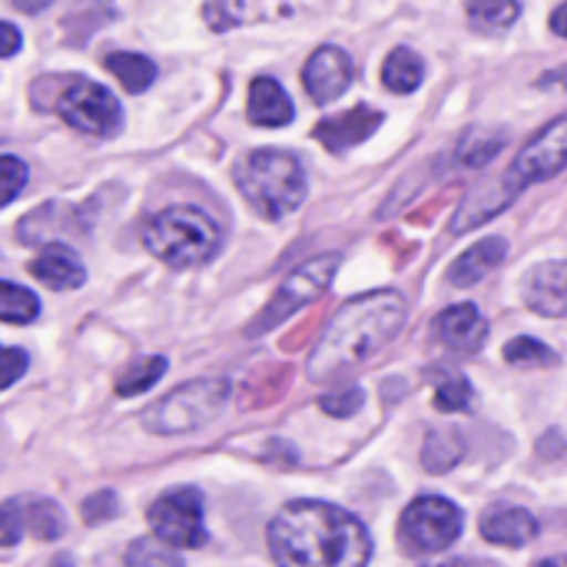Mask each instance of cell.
Segmentation results:
<instances>
[{
    "mask_svg": "<svg viewBox=\"0 0 567 567\" xmlns=\"http://www.w3.org/2000/svg\"><path fill=\"white\" fill-rule=\"evenodd\" d=\"M269 551L279 567H365V525L329 502H292L269 522Z\"/></svg>",
    "mask_w": 567,
    "mask_h": 567,
    "instance_id": "cell-1",
    "label": "cell"
},
{
    "mask_svg": "<svg viewBox=\"0 0 567 567\" xmlns=\"http://www.w3.org/2000/svg\"><path fill=\"white\" fill-rule=\"evenodd\" d=\"M409 306L399 292L379 289L349 299L322 332L312 359H309V379L329 382L346 375L349 369L375 359L405 326Z\"/></svg>",
    "mask_w": 567,
    "mask_h": 567,
    "instance_id": "cell-2",
    "label": "cell"
},
{
    "mask_svg": "<svg viewBox=\"0 0 567 567\" xmlns=\"http://www.w3.org/2000/svg\"><path fill=\"white\" fill-rule=\"evenodd\" d=\"M236 186L266 219H282L306 199L302 163L289 150H252L236 166Z\"/></svg>",
    "mask_w": 567,
    "mask_h": 567,
    "instance_id": "cell-3",
    "label": "cell"
},
{
    "mask_svg": "<svg viewBox=\"0 0 567 567\" xmlns=\"http://www.w3.org/2000/svg\"><path fill=\"white\" fill-rule=\"evenodd\" d=\"M223 233L199 206H169L143 226V246L169 269H193L216 256Z\"/></svg>",
    "mask_w": 567,
    "mask_h": 567,
    "instance_id": "cell-4",
    "label": "cell"
},
{
    "mask_svg": "<svg viewBox=\"0 0 567 567\" xmlns=\"http://www.w3.org/2000/svg\"><path fill=\"white\" fill-rule=\"evenodd\" d=\"M229 392H233V385L226 379L186 382V385L173 389L166 399H159L153 409H146L143 429L150 435H163V439L189 435V432L209 425L223 412V405L229 402Z\"/></svg>",
    "mask_w": 567,
    "mask_h": 567,
    "instance_id": "cell-5",
    "label": "cell"
},
{
    "mask_svg": "<svg viewBox=\"0 0 567 567\" xmlns=\"http://www.w3.org/2000/svg\"><path fill=\"white\" fill-rule=\"evenodd\" d=\"M339 252H326V256H316V259H309V262H302L299 269H292L286 279H282V286L276 289V296L269 299V306L249 322V329H246V336H262V332H269L272 326H279V322H286L292 312H299L302 306H309V302H316L329 286H332V279H336V272H339Z\"/></svg>",
    "mask_w": 567,
    "mask_h": 567,
    "instance_id": "cell-6",
    "label": "cell"
},
{
    "mask_svg": "<svg viewBox=\"0 0 567 567\" xmlns=\"http://www.w3.org/2000/svg\"><path fill=\"white\" fill-rule=\"evenodd\" d=\"M462 525H465V518L449 498L422 495L402 512L399 538H402V548L409 555H435V551H445L449 545L458 542Z\"/></svg>",
    "mask_w": 567,
    "mask_h": 567,
    "instance_id": "cell-7",
    "label": "cell"
},
{
    "mask_svg": "<svg viewBox=\"0 0 567 567\" xmlns=\"http://www.w3.org/2000/svg\"><path fill=\"white\" fill-rule=\"evenodd\" d=\"M146 522L159 542L169 548H203L209 542L203 525V495L196 488H169L163 492L150 512Z\"/></svg>",
    "mask_w": 567,
    "mask_h": 567,
    "instance_id": "cell-8",
    "label": "cell"
},
{
    "mask_svg": "<svg viewBox=\"0 0 567 567\" xmlns=\"http://www.w3.org/2000/svg\"><path fill=\"white\" fill-rule=\"evenodd\" d=\"M56 113L80 133H90V136H113L123 123V110H120V100L86 80V76H73L63 93L56 96Z\"/></svg>",
    "mask_w": 567,
    "mask_h": 567,
    "instance_id": "cell-9",
    "label": "cell"
},
{
    "mask_svg": "<svg viewBox=\"0 0 567 567\" xmlns=\"http://www.w3.org/2000/svg\"><path fill=\"white\" fill-rule=\"evenodd\" d=\"M567 166V113H561L558 120H551L542 133H535L522 153L515 156V163L508 166L502 186L518 196L525 186L532 183H542V179H551L558 176Z\"/></svg>",
    "mask_w": 567,
    "mask_h": 567,
    "instance_id": "cell-10",
    "label": "cell"
},
{
    "mask_svg": "<svg viewBox=\"0 0 567 567\" xmlns=\"http://www.w3.org/2000/svg\"><path fill=\"white\" fill-rule=\"evenodd\" d=\"M355 76V66H352V56L342 50V47H319L306 66H302V83H306V93L316 100V103H332L339 100L349 83Z\"/></svg>",
    "mask_w": 567,
    "mask_h": 567,
    "instance_id": "cell-11",
    "label": "cell"
},
{
    "mask_svg": "<svg viewBox=\"0 0 567 567\" xmlns=\"http://www.w3.org/2000/svg\"><path fill=\"white\" fill-rule=\"evenodd\" d=\"M435 332L452 352L475 355L488 339V319L482 316L478 306L462 302V306H449L435 316Z\"/></svg>",
    "mask_w": 567,
    "mask_h": 567,
    "instance_id": "cell-12",
    "label": "cell"
},
{
    "mask_svg": "<svg viewBox=\"0 0 567 567\" xmlns=\"http://www.w3.org/2000/svg\"><path fill=\"white\" fill-rule=\"evenodd\" d=\"M382 120H385V116H382L379 110H372V106H352V110H346V113H339V116L322 120L312 133H316V140H319L326 150L346 153L349 146L365 143V140L382 126Z\"/></svg>",
    "mask_w": 567,
    "mask_h": 567,
    "instance_id": "cell-13",
    "label": "cell"
},
{
    "mask_svg": "<svg viewBox=\"0 0 567 567\" xmlns=\"http://www.w3.org/2000/svg\"><path fill=\"white\" fill-rule=\"evenodd\" d=\"M525 302L548 319H567V262H545L525 279Z\"/></svg>",
    "mask_w": 567,
    "mask_h": 567,
    "instance_id": "cell-14",
    "label": "cell"
},
{
    "mask_svg": "<svg viewBox=\"0 0 567 567\" xmlns=\"http://www.w3.org/2000/svg\"><path fill=\"white\" fill-rule=\"evenodd\" d=\"M30 276L40 279L43 286L63 292V289H76L86 279V269L70 246L50 243L37 252V259H30Z\"/></svg>",
    "mask_w": 567,
    "mask_h": 567,
    "instance_id": "cell-15",
    "label": "cell"
},
{
    "mask_svg": "<svg viewBox=\"0 0 567 567\" xmlns=\"http://www.w3.org/2000/svg\"><path fill=\"white\" fill-rule=\"evenodd\" d=\"M246 113H249V123H256V126H286V123H292V116H296L289 93H286L282 83L272 80V76H256V80L249 83Z\"/></svg>",
    "mask_w": 567,
    "mask_h": 567,
    "instance_id": "cell-16",
    "label": "cell"
},
{
    "mask_svg": "<svg viewBox=\"0 0 567 567\" xmlns=\"http://www.w3.org/2000/svg\"><path fill=\"white\" fill-rule=\"evenodd\" d=\"M482 538L502 548H525L538 538V522L525 508H495L482 518Z\"/></svg>",
    "mask_w": 567,
    "mask_h": 567,
    "instance_id": "cell-17",
    "label": "cell"
},
{
    "mask_svg": "<svg viewBox=\"0 0 567 567\" xmlns=\"http://www.w3.org/2000/svg\"><path fill=\"white\" fill-rule=\"evenodd\" d=\"M508 256V243L502 236H488L482 243H475L468 252H462L452 266H449V282L452 286H475L478 279H485L495 266H502V259Z\"/></svg>",
    "mask_w": 567,
    "mask_h": 567,
    "instance_id": "cell-18",
    "label": "cell"
},
{
    "mask_svg": "<svg viewBox=\"0 0 567 567\" xmlns=\"http://www.w3.org/2000/svg\"><path fill=\"white\" fill-rule=\"evenodd\" d=\"M422 80H425V63H422V56L415 50L395 47L385 56V63H382V83H385V90H392V93L402 96V93L419 90Z\"/></svg>",
    "mask_w": 567,
    "mask_h": 567,
    "instance_id": "cell-19",
    "label": "cell"
},
{
    "mask_svg": "<svg viewBox=\"0 0 567 567\" xmlns=\"http://www.w3.org/2000/svg\"><path fill=\"white\" fill-rule=\"evenodd\" d=\"M103 66L130 90V93H143L153 86L156 80V63L143 53H126V50H116V53H106Z\"/></svg>",
    "mask_w": 567,
    "mask_h": 567,
    "instance_id": "cell-20",
    "label": "cell"
},
{
    "mask_svg": "<svg viewBox=\"0 0 567 567\" xmlns=\"http://www.w3.org/2000/svg\"><path fill=\"white\" fill-rule=\"evenodd\" d=\"M515 196L498 183V186H492V189H482V193H475L472 199H465V206L458 209V216H455V233H468V229H475V226H482L485 219H492V216H498L508 203H512Z\"/></svg>",
    "mask_w": 567,
    "mask_h": 567,
    "instance_id": "cell-21",
    "label": "cell"
},
{
    "mask_svg": "<svg viewBox=\"0 0 567 567\" xmlns=\"http://www.w3.org/2000/svg\"><path fill=\"white\" fill-rule=\"evenodd\" d=\"M465 10H468L472 27L482 30V33L508 30L522 17V3L518 0H468Z\"/></svg>",
    "mask_w": 567,
    "mask_h": 567,
    "instance_id": "cell-22",
    "label": "cell"
},
{
    "mask_svg": "<svg viewBox=\"0 0 567 567\" xmlns=\"http://www.w3.org/2000/svg\"><path fill=\"white\" fill-rule=\"evenodd\" d=\"M462 455H465V439L458 432H432L422 449V465L425 472L445 475L462 462Z\"/></svg>",
    "mask_w": 567,
    "mask_h": 567,
    "instance_id": "cell-23",
    "label": "cell"
},
{
    "mask_svg": "<svg viewBox=\"0 0 567 567\" xmlns=\"http://www.w3.org/2000/svg\"><path fill=\"white\" fill-rule=\"evenodd\" d=\"M163 375H166V359L163 355H143V359L130 362V369L116 379V395L136 399V395L150 392Z\"/></svg>",
    "mask_w": 567,
    "mask_h": 567,
    "instance_id": "cell-24",
    "label": "cell"
},
{
    "mask_svg": "<svg viewBox=\"0 0 567 567\" xmlns=\"http://www.w3.org/2000/svg\"><path fill=\"white\" fill-rule=\"evenodd\" d=\"M40 316V299L17 286V282H0V322L7 326H27Z\"/></svg>",
    "mask_w": 567,
    "mask_h": 567,
    "instance_id": "cell-25",
    "label": "cell"
},
{
    "mask_svg": "<svg viewBox=\"0 0 567 567\" xmlns=\"http://www.w3.org/2000/svg\"><path fill=\"white\" fill-rule=\"evenodd\" d=\"M63 528H66V522H63V512L56 502H50V498L27 502V532L37 542H56L63 535Z\"/></svg>",
    "mask_w": 567,
    "mask_h": 567,
    "instance_id": "cell-26",
    "label": "cell"
},
{
    "mask_svg": "<svg viewBox=\"0 0 567 567\" xmlns=\"http://www.w3.org/2000/svg\"><path fill=\"white\" fill-rule=\"evenodd\" d=\"M123 561L130 567H183V558L176 555V548H169L159 538H136L126 548Z\"/></svg>",
    "mask_w": 567,
    "mask_h": 567,
    "instance_id": "cell-27",
    "label": "cell"
},
{
    "mask_svg": "<svg viewBox=\"0 0 567 567\" xmlns=\"http://www.w3.org/2000/svg\"><path fill=\"white\" fill-rule=\"evenodd\" d=\"M505 146V136L495 133H482V130H468L458 143V163L462 166H485L492 163Z\"/></svg>",
    "mask_w": 567,
    "mask_h": 567,
    "instance_id": "cell-28",
    "label": "cell"
},
{
    "mask_svg": "<svg viewBox=\"0 0 567 567\" xmlns=\"http://www.w3.org/2000/svg\"><path fill=\"white\" fill-rule=\"evenodd\" d=\"M505 359H508L512 365H558V355H555L548 346H542L538 339H532V336L512 339V342L505 346Z\"/></svg>",
    "mask_w": 567,
    "mask_h": 567,
    "instance_id": "cell-29",
    "label": "cell"
},
{
    "mask_svg": "<svg viewBox=\"0 0 567 567\" xmlns=\"http://www.w3.org/2000/svg\"><path fill=\"white\" fill-rule=\"evenodd\" d=\"M27 502L30 498H10L0 505V548H13L27 532Z\"/></svg>",
    "mask_w": 567,
    "mask_h": 567,
    "instance_id": "cell-30",
    "label": "cell"
},
{
    "mask_svg": "<svg viewBox=\"0 0 567 567\" xmlns=\"http://www.w3.org/2000/svg\"><path fill=\"white\" fill-rule=\"evenodd\" d=\"M362 402H365V392L359 385H349V389H336V392L322 395L319 409L326 415H332V419H349V415H355L362 409Z\"/></svg>",
    "mask_w": 567,
    "mask_h": 567,
    "instance_id": "cell-31",
    "label": "cell"
},
{
    "mask_svg": "<svg viewBox=\"0 0 567 567\" xmlns=\"http://www.w3.org/2000/svg\"><path fill=\"white\" fill-rule=\"evenodd\" d=\"M27 186V163L17 156H0V209L13 203Z\"/></svg>",
    "mask_w": 567,
    "mask_h": 567,
    "instance_id": "cell-32",
    "label": "cell"
},
{
    "mask_svg": "<svg viewBox=\"0 0 567 567\" xmlns=\"http://www.w3.org/2000/svg\"><path fill=\"white\" fill-rule=\"evenodd\" d=\"M472 405V385L465 379L442 382L435 392V409L439 412H465Z\"/></svg>",
    "mask_w": 567,
    "mask_h": 567,
    "instance_id": "cell-33",
    "label": "cell"
},
{
    "mask_svg": "<svg viewBox=\"0 0 567 567\" xmlns=\"http://www.w3.org/2000/svg\"><path fill=\"white\" fill-rule=\"evenodd\" d=\"M83 522L86 525H100V522H110V518H116V512H120V502H116V495L113 492H93L86 502H83Z\"/></svg>",
    "mask_w": 567,
    "mask_h": 567,
    "instance_id": "cell-34",
    "label": "cell"
},
{
    "mask_svg": "<svg viewBox=\"0 0 567 567\" xmlns=\"http://www.w3.org/2000/svg\"><path fill=\"white\" fill-rule=\"evenodd\" d=\"M27 352L23 349H7L0 346V389H10L23 372H27Z\"/></svg>",
    "mask_w": 567,
    "mask_h": 567,
    "instance_id": "cell-35",
    "label": "cell"
},
{
    "mask_svg": "<svg viewBox=\"0 0 567 567\" xmlns=\"http://www.w3.org/2000/svg\"><path fill=\"white\" fill-rule=\"evenodd\" d=\"M23 47V37L13 23L0 20V56H13L17 50Z\"/></svg>",
    "mask_w": 567,
    "mask_h": 567,
    "instance_id": "cell-36",
    "label": "cell"
},
{
    "mask_svg": "<svg viewBox=\"0 0 567 567\" xmlns=\"http://www.w3.org/2000/svg\"><path fill=\"white\" fill-rule=\"evenodd\" d=\"M551 30H555L558 37H565L567 40V3H561V7L551 13Z\"/></svg>",
    "mask_w": 567,
    "mask_h": 567,
    "instance_id": "cell-37",
    "label": "cell"
},
{
    "mask_svg": "<svg viewBox=\"0 0 567 567\" xmlns=\"http://www.w3.org/2000/svg\"><path fill=\"white\" fill-rule=\"evenodd\" d=\"M53 0H13V7L20 10V13H40V10H47Z\"/></svg>",
    "mask_w": 567,
    "mask_h": 567,
    "instance_id": "cell-38",
    "label": "cell"
},
{
    "mask_svg": "<svg viewBox=\"0 0 567 567\" xmlns=\"http://www.w3.org/2000/svg\"><path fill=\"white\" fill-rule=\"evenodd\" d=\"M535 567H567V555H555V558H545V561H538Z\"/></svg>",
    "mask_w": 567,
    "mask_h": 567,
    "instance_id": "cell-39",
    "label": "cell"
},
{
    "mask_svg": "<svg viewBox=\"0 0 567 567\" xmlns=\"http://www.w3.org/2000/svg\"><path fill=\"white\" fill-rule=\"evenodd\" d=\"M50 567H76V565H73V558H70V555H56V558L50 561Z\"/></svg>",
    "mask_w": 567,
    "mask_h": 567,
    "instance_id": "cell-40",
    "label": "cell"
},
{
    "mask_svg": "<svg viewBox=\"0 0 567 567\" xmlns=\"http://www.w3.org/2000/svg\"><path fill=\"white\" fill-rule=\"evenodd\" d=\"M429 567H462V565H455V561H445V565H429Z\"/></svg>",
    "mask_w": 567,
    "mask_h": 567,
    "instance_id": "cell-41",
    "label": "cell"
}]
</instances>
